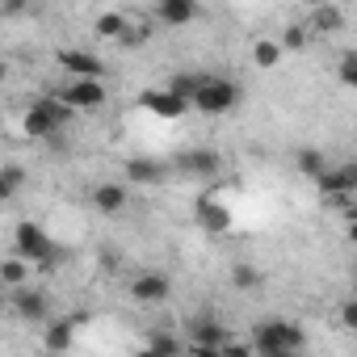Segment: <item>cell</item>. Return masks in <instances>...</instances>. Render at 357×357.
I'll return each mask as SVG.
<instances>
[{"mask_svg":"<svg viewBox=\"0 0 357 357\" xmlns=\"http://www.w3.org/2000/svg\"><path fill=\"white\" fill-rule=\"evenodd\" d=\"M227 344H231V336H227V328H223L215 315H198V319H190V336H185V349L215 357V353H223Z\"/></svg>","mask_w":357,"mask_h":357,"instance_id":"7","label":"cell"},{"mask_svg":"<svg viewBox=\"0 0 357 357\" xmlns=\"http://www.w3.org/2000/svg\"><path fill=\"white\" fill-rule=\"evenodd\" d=\"M340 328L357 332V298H344V307H340Z\"/></svg>","mask_w":357,"mask_h":357,"instance_id":"29","label":"cell"},{"mask_svg":"<svg viewBox=\"0 0 357 357\" xmlns=\"http://www.w3.org/2000/svg\"><path fill=\"white\" fill-rule=\"evenodd\" d=\"M340 84H344V89H353V84H357V55H353V51H344V55H340Z\"/></svg>","mask_w":357,"mask_h":357,"instance_id":"27","label":"cell"},{"mask_svg":"<svg viewBox=\"0 0 357 357\" xmlns=\"http://www.w3.org/2000/svg\"><path fill=\"white\" fill-rule=\"evenodd\" d=\"M126 30H130V22H126L122 13H101V17H97V34H101V38L122 43V38H126Z\"/></svg>","mask_w":357,"mask_h":357,"instance_id":"20","label":"cell"},{"mask_svg":"<svg viewBox=\"0 0 357 357\" xmlns=\"http://www.w3.org/2000/svg\"><path fill=\"white\" fill-rule=\"evenodd\" d=\"M130 298L143 303V307L168 303V298H172V282H168V273H139V278L130 282Z\"/></svg>","mask_w":357,"mask_h":357,"instance_id":"15","label":"cell"},{"mask_svg":"<svg viewBox=\"0 0 357 357\" xmlns=\"http://www.w3.org/2000/svg\"><path fill=\"white\" fill-rule=\"evenodd\" d=\"M340 26H344V17H340V9H336V5H324V9H315V13H311V30L332 34V30H340Z\"/></svg>","mask_w":357,"mask_h":357,"instance_id":"23","label":"cell"},{"mask_svg":"<svg viewBox=\"0 0 357 357\" xmlns=\"http://www.w3.org/2000/svg\"><path fill=\"white\" fill-rule=\"evenodd\" d=\"M261 282H265V278H261V269H257V265H248V261H240V265L231 269V286H236V290H244V294H252Z\"/></svg>","mask_w":357,"mask_h":357,"instance_id":"21","label":"cell"},{"mask_svg":"<svg viewBox=\"0 0 357 357\" xmlns=\"http://www.w3.org/2000/svg\"><path fill=\"white\" fill-rule=\"evenodd\" d=\"M219 168H223V155H219L215 147H185V151H176V160H172V172L198 176V181L219 176Z\"/></svg>","mask_w":357,"mask_h":357,"instance_id":"9","label":"cell"},{"mask_svg":"<svg viewBox=\"0 0 357 357\" xmlns=\"http://www.w3.org/2000/svg\"><path fill=\"white\" fill-rule=\"evenodd\" d=\"M282 55H286V51H282V43H273V38H257V43H252V63H257V68H265V72H269V68H278V63H282Z\"/></svg>","mask_w":357,"mask_h":357,"instance_id":"19","label":"cell"},{"mask_svg":"<svg viewBox=\"0 0 357 357\" xmlns=\"http://www.w3.org/2000/svg\"><path fill=\"white\" fill-rule=\"evenodd\" d=\"M0 172H5V181H9V190H13V194L26 185V168H17V164H13V168H0Z\"/></svg>","mask_w":357,"mask_h":357,"instance_id":"30","label":"cell"},{"mask_svg":"<svg viewBox=\"0 0 357 357\" xmlns=\"http://www.w3.org/2000/svg\"><path fill=\"white\" fill-rule=\"evenodd\" d=\"M139 105H143L147 114H155L160 122H176V118L190 114V105L176 97L172 89H164V84H160V89H143V93H139Z\"/></svg>","mask_w":357,"mask_h":357,"instance_id":"11","label":"cell"},{"mask_svg":"<svg viewBox=\"0 0 357 357\" xmlns=\"http://www.w3.org/2000/svg\"><path fill=\"white\" fill-rule=\"evenodd\" d=\"M307 47V26H290L282 34V51H303Z\"/></svg>","mask_w":357,"mask_h":357,"instance_id":"26","label":"cell"},{"mask_svg":"<svg viewBox=\"0 0 357 357\" xmlns=\"http://www.w3.org/2000/svg\"><path fill=\"white\" fill-rule=\"evenodd\" d=\"M72 114H93V109H101L105 101H109V89H105V80H97V76H72V80H63L59 89H51Z\"/></svg>","mask_w":357,"mask_h":357,"instance_id":"5","label":"cell"},{"mask_svg":"<svg viewBox=\"0 0 357 357\" xmlns=\"http://www.w3.org/2000/svg\"><path fill=\"white\" fill-rule=\"evenodd\" d=\"M13 248H17V257H26L30 265H43V269L63 261V244L55 236H47L43 223H34V219H22L13 227Z\"/></svg>","mask_w":357,"mask_h":357,"instance_id":"3","label":"cell"},{"mask_svg":"<svg viewBox=\"0 0 357 357\" xmlns=\"http://www.w3.org/2000/svg\"><path fill=\"white\" fill-rule=\"evenodd\" d=\"M5 307H9V290H5V286H0V311H5Z\"/></svg>","mask_w":357,"mask_h":357,"instance_id":"32","label":"cell"},{"mask_svg":"<svg viewBox=\"0 0 357 357\" xmlns=\"http://www.w3.org/2000/svg\"><path fill=\"white\" fill-rule=\"evenodd\" d=\"M198 13H202L198 0H155V22L164 30H185L198 22Z\"/></svg>","mask_w":357,"mask_h":357,"instance_id":"12","label":"cell"},{"mask_svg":"<svg viewBox=\"0 0 357 357\" xmlns=\"http://www.w3.org/2000/svg\"><path fill=\"white\" fill-rule=\"evenodd\" d=\"M30 261L26 257H5V261H0V286H5V290H13V286H22V282H30Z\"/></svg>","mask_w":357,"mask_h":357,"instance_id":"17","label":"cell"},{"mask_svg":"<svg viewBox=\"0 0 357 357\" xmlns=\"http://www.w3.org/2000/svg\"><path fill=\"white\" fill-rule=\"evenodd\" d=\"M9 307H13V315L22 324H47L51 319V298L38 286H30V282H22V286L9 290Z\"/></svg>","mask_w":357,"mask_h":357,"instance_id":"8","label":"cell"},{"mask_svg":"<svg viewBox=\"0 0 357 357\" xmlns=\"http://www.w3.org/2000/svg\"><path fill=\"white\" fill-rule=\"evenodd\" d=\"M194 223H198L202 231H215V236H223V231L231 227V211L223 206V198H215V194H202V198L194 202Z\"/></svg>","mask_w":357,"mask_h":357,"instance_id":"13","label":"cell"},{"mask_svg":"<svg viewBox=\"0 0 357 357\" xmlns=\"http://www.w3.org/2000/svg\"><path fill=\"white\" fill-rule=\"evenodd\" d=\"M311 181L319 185V194L324 198H340V202H349L353 198V190H357V168L353 164H324L315 176H311Z\"/></svg>","mask_w":357,"mask_h":357,"instance_id":"10","label":"cell"},{"mask_svg":"<svg viewBox=\"0 0 357 357\" xmlns=\"http://www.w3.org/2000/svg\"><path fill=\"white\" fill-rule=\"evenodd\" d=\"M294 164H298V168H303L307 176H315V172H319V168H324L328 160H324V151H315V147H303V151L294 155Z\"/></svg>","mask_w":357,"mask_h":357,"instance_id":"25","label":"cell"},{"mask_svg":"<svg viewBox=\"0 0 357 357\" xmlns=\"http://www.w3.org/2000/svg\"><path fill=\"white\" fill-rule=\"evenodd\" d=\"M168 176H172V164L168 160H155V155H130L122 164V181L130 190H155V185L168 181Z\"/></svg>","mask_w":357,"mask_h":357,"instance_id":"6","label":"cell"},{"mask_svg":"<svg viewBox=\"0 0 357 357\" xmlns=\"http://www.w3.org/2000/svg\"><path fill=\"white\" fill-rule=\"evenodd\" d=\"M307 349V332L294 319H261L252 328V353L261 357H290Z\"/></svg>","mask_w":357,"mask_h":357,"instance_id":"1","label":"cell"},{"mask_svg":"<svg viewBox=\"0 0 357 357\" xmlns=\"http://www.w3.org/2000/svg\"><path fill=\"white\" fill-rule=\"evenodd\" d=\"M68 122H72V109H68L55 93H43V97L22 114V135H26V139H55Z\"/></svg>","mask_w":357,"mask_h":357,"instance_id":"2","label":"cell"},{"mask_svg":"<svg viewBox=\"0 0 357 357\" xmlns=\"http://www.w3.org/2000/svg\"><path fill=\"white\" fill-rule=\"evenodd\" d=\"M89 198H93V206H97L101 215H122V211L130 206V185H126V181H97V185L89 190Z\"/></svg>","mask_w":357,"mask_h":357,"instance_id":"14","label":"cell"},{"mask_svg":"<svg viewBox=\"0 0 357 357\" xmlns=\"http://www.w3.org/2000/svg\"><path fill=\"white\" fill-rule=\"evenodd\" d=\"M5 80H9V63H5V59H0V84H5Z\"/></svg>","mask_w":357,"mask_h":357,"instance_id":"33","label":"cell"},{"mask_svg":"<svg viewBox=\"0 0 357 357\" xmlns=\"http://www.w3.org/2000/svg\"><path fill=\"white\" fill-rule=\"evenodd\" d=\"M13 198V190H9V181H5V172H0V206H5Z\"/></svg>","mask_w":357,"mask_h":357,"instance_id":"31","label":"cell"},{"mask_svg":"<svg viewBox=\"0 0 357 357\" xmlns=\"http://www.w3.org/2000/svg\"><path fill=\"white\" fill-rule=\"evenodd\" d=\"M59 68H63L68 76H97V80H105L101 55H93V51H84V47H63V51H59Z\"/></svg>","mask_w":357,"mask_h":357,"instance_id":"16","label":"cell"},{"mask_svg":"<svg viewBox=\"0 0 357 357\" xmlns=\"http://www.w3.org/2000/svg\"><path fill=\"white\" fill-rule=\"evenodd\" d=\"M30 13V0H0V17L13 22V17H26Z\"/></svg>","mask_w":357,"mask_h":357,"instance_id":"28","label":"cell"},{"mask_svg":"<svg viewBox=\"0 0 357 357\" xmlns=\"http://www.w3.org/2000/svg\"><path fill=\"white\" fill-rule=\"evenodd\" d=\"M240 84L231 80V76H202V84H198V93L190 97V105L198 109V114H211V118H223V114H231L236 105H240Z\"/></svg>","mask_w":357,"mask_h":357,"instance_id":"4","label":"cell"},{"mask_svg":"<svg viewBox=\"0 0 357 357\" xmlns=\"http://www.w3.org/2000/svg\"><path fill=\"white\" fill-rule=\"evenodd\" d=\"M72 340H76V319H47V332H43V344L47 349H72Z\"/></svg>","mask_w":357,"mask_h":357,"instance_id":"18","label":"cell"},{"mask_svg":"<svg viewBox=\"0 0 357 357\" xmlns=\"http://www.w3.org/2000/svg\"><path fill=\"white\" fill-rule=\"evenodd\" d=\"M147 349H151V353H181L185 340H176V336H168V332H151V336H147Z\"/></svg>","mask_w":357,"mask_h":357,"instance_id":"24","label":"cell"},{"mask_svg":"<svg viewBox=\"0 0 357 357\" xmlns=\"http://www.w3.org/2000/svg\"><path fill=\"white\" fill-rule=\"evenodd\" d=\"M202 76H206V72H181V76H172V80H168L164 89H172L176 97H181V101L190 105V97L198 93V84H202Z\"/></svg>","mask_w":357,"mask_h":357,"instance_id":"22","label":"cell"}]
</instances>
